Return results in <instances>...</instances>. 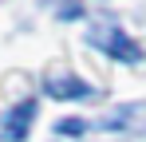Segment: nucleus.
I'll list each match as a JSON object with an SVG mask.
<instances>
[{
    "instance_id": "nucleus-1",
    "label": "nucleus",
    "mask_w": 146,
    "mask_h": 142,
    "mask_svg": "<svg viewBox=\"0 0 146 142\" xmlns=\"http://www.w3.org/2000/svg\"><path fill=\"white\" fill-rule=\"evenodd\" d=\"M87 44H95L99 51H107L111 59H122V63H134V59H142V47L134 44L126 32H122L115 20H99L87 28Z\"/></svg>"
},
{
    "instance_id": "nucleus-2",
    "label": "nucleus",
    "mask_w": 146,
    "mask_h": 142,
    "mask_svg": "<svg viewBox=\"0 0 146 142\" xmlns=\"http://www.w3.org/2000/svg\"><path fill=\"white\" fill-rule=\"evenodd\" d=\"M87 130H122V134H142L146 130V103H122L103 118L87 122Z\"/></svg>"
},
{
    "instance_id": "nucleus-3",
    "label": "nucleus",
    "mask_w": 146,
    "mask_h": 142,
    "mask_svg": "<svg viewBox=\"0 0 146 142\" xmlns=\"http://www.w3.org/2000/svg\"><path fill=\"white\" fill-rule=\"evenodd\" d=\"M44 91L51 99H91L95 87L91 83H83L79 75H63V71H51L48 79H44Z\"/></svg>"
},
{
    "instance_id": "nucleus-4",
    "label": "nucleus",
    "mask_w": 146,
    "mask_h": 142,
    "mask_svg": "<svg viewBox=\"0 0 146 142\" xmlns=\"http://www.w3.org/2000/svg\"><path fill=\"white\" fill-rule=\"evenodd\" d=\"M32 118H36V99H24L20 107H12V111L4 115V126H0V134L20 142V138L28 134V126H32Z\"/></svg>"
},
{
    "instance_id": "nucleus-5",
    "label": "nucleus",
    "mask_w": 146,
    "mask_h": 142,
    "mask_svg": "<svg viewBox=\"0 0 146 142\" xmlns=\"http://www.w3.org/2000/svg\"><path fill=\"white\" fill-rule=\"evenodd\" d=\"M55 130H59V134H87V122H83V118H59Z\"/></svg>"
},
{
    "instance_id": "nucleus-6",
    "label": "nucleus",
    "mask_w": 146,
    "mask_h": 142,
    "mask_svg": "<svg viewBox=\"0 0 146 142\" xmlns=\"http://www.w3.org/2000/svg\"><path fill=\"white\" fill-rule=\"evenodd\" d=\"M79 12H83V4L71 0V4H63V8H59V20H71V16H79Z\"/></svg>"
}]
</instances>
